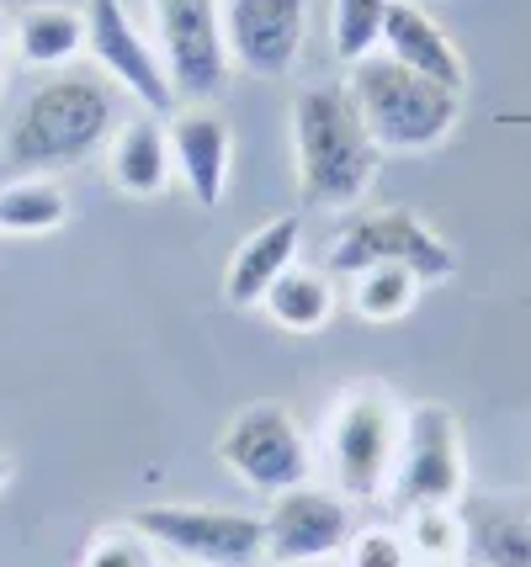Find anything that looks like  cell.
<instances>
[{"mask_svg": "<svg viewBox=\"0 0 531 567\" xmlns=\"http://www.w3.org/2000/svg\"><path fill=\"white\" fill-rule=\"evenodd\" d=\"M6 483H11V456L0 451V488H6Z\"/></svg>", "mask_w": 531, "mask_h": 567, "instance_id": "484cf974", "label": "cell"}, {"mask_svg": "<svg viewBox=\"0 0 531 567\" xmlns=\"http://www.w3.org/2000/svg\"><path fill=\"white\" fill-rule=\"evenodd\" d=\"M85 53H91L96 70H102L123 96L139 101L144 112L171 117L181 106L165 59H160V49L144 38V27L127 17L123 0H85Z\"/></svg>", "mask_w": 531, "mask_h": 567, "instance_id": "9c48e42d", "label": "cell"}, {"mask_svg": "<svg viewBox=\"0 0 531 567\" xmlns=\"http://www.w3.org/2000/svg\"><path fill=\"white\" fill-rule=\"evenodd\" d=\"M367 266H409L420 281H447L457 271L452 245L405 207H378L340 228L329 249V276H356Z\"/></svg>", "mask_w": 531, "mask_h": 567, "instance_id": "ba28073f", "label": "cell"}, {"mask_svg": "<svg viewBox=\"0 0 531 567\" xmlns=\"http://www.w3.org/2000/svg\"><path fill=\"white\" fill-rule=\"evenodd\" d=\"M394 0H335L329 6V49L340 64H361L382 49V22Z\"/></svg>", "mask_w": 531, "mask_h": 567, "instance_id": "603a6c76", "label": "cell"}, {"mask_svg": "<svg viewBox=\"0 0 531 567\" xmlns=\"http://www.w3.org/2000/svg\"><path fill=\"white\" fill-rule=\"evenodd\" d=\"M171 159H176V175L186 181V192L197 207H218L228 186V171H234V133L228 123L207 106V101H186L171 112Z\"/></svg>", "mask_w": 531, "mask_h": 567, "instance_id": "4fadbf2b", "label": "cell"}, {"mask_svg": "<svg viewBox=\"0 0 531 567\" xmlns=\"http://www.w3.org/2000/svg\"><path fill=\"white\" fill-rule=\"evenodd\" d=\"M399 441H405V403L394 398V388L351 382L329 409V488H340L351 504L382 498L399 462Z\"/></svg>", "mask_w": 531, "mask_h": 567, "instance_id": "277c9868", "label": "cell"}, {"mask_svg": "<svg viewBox=\"0 0 531 567\" xmlns=\"http://www.w3.org/2000/svg\"><path fill=\"white\" fill-rule=\"evenodd\" d=\"M102 154H106V181L133 202H154L171 181H176L171 133H165V117H154V112L123 117Z\"/></svg>", "mask_w": 531, "mask_h": 567, "instance_id": "2e32d148", "label": "cell"}, {"mask_svg": "<svg viewBox=\"0 0 531 567\" xmlns=\"http://www.w3.org/2000/svg\"><path fill=\"white\" fill-rule=\"evenodd\" d=\"M224 49L255 80H282L308 38V0H224Z\"/></svg>", "mask_w": 531, "mask_h": 567, "instance_id": "7c38bea8", "label": "cell"}, {"mask_svg": "<svg viewBox=\"0 0 531 567\" xmlns=\"http://www.w3.org/2000/svg\"><path fill=\"white\" fill-rule=\"evenodd\" d=\"M351 91L356 112H361V127L372 133V144L382 154H426V148H441L452 138L457 117H462V96L436 85L426 74L394 64L388 53H372L351 64Z\"/></svg>", "mask_w": 531, "mask_h": 567, "instance_id": "3957f363", "label": "cell"}, {"mask_svg": "<svg viewBox=\"0 0 531 567\" xmlns=\"http://www.w3.org/2000/svg\"><path fill=\"white\" fill-rule=\"evenodd\" d=\"M70 218V197L53 175H11L0 186V234L11 239H43Z\"/></svg>", "mask_w": 531, "mask_h": 567, "instance_id": "ffe728a7", "label": "cell"}, {"mask_svg": "<svg viewBox=\"0 0 531 567\" xmlns=\"http://www.w3.org/2000/svg\"><path fill=\"white\" fill-rule=\"evenodd\" d=\"M11 43L27 70H70L85 53V11L75 6H27L22 17L11 22Z\"/></svg>", "mask_w": 531, "mask_h": 567, "instance_id": "ac0fdd59", "label": "cell"}, {"mask_svg": "<svg viewBox=\"0 0 531 567\" xmlns=\"http://www.w3.org/2000/svg\"><path fill=\"white\" fill-rule=\"evenodd\" d=\"M127 525H139L165 557L186 567H261L266 563V519L224 504H144Z\"/></svg>", "mask_w": 531, "mask_h": 567, "instance_id": "5b68a950", "label": "cell"}, {"mask_svg": "<svg viewBox=\"0 0 531 567\" xmlns=\"http://www.w3.org/2000/svg\"><path fill=\"white\" fill-rule=\"evenodd\" d=\"M340 567H415V551L394 525H356V536L340 551Z\"/></svg>", "mask_w": 531, "mask_h": 567, "instance_id": "d4e9b609", "label": "cell"}, {"mask_svg": "<svg viewBox=\"0 0 531 567\" xmlns=\"http://www.w3.org/2000/svg\"><path fill=\"white\" fill-rule=\"evenodd\" d=\"M266 563H340L356 536V504L340 488L298 483L266 504Z\"/></svg>", "mask_w": 531, "mask_h": 567, "instance_id": "8fae6325", "label": "cell"}, {"mask_svg": "<svg viewBox=\"0 0 531 567\" xmlns=\"http://www.w3.org/2000/svg\"><path fill=\"white\" fill-rule=\"evenodd\" d=\"M351 281V308L356 319L367 323H399L420 302L426 281L409 271V266H367V271L346 276Z\"/></svg>", "mask_w": 531, "mask_h": 567, "instance_id": "44dd1931", "label": "cell"}, {"mask_svg": "<svg viewBox=\"0 0 531 567\" xmlns=\"http://www.w3.org/2000/svg\"><path fill=\"white\" fill-rule=\"evenodd\" d=\"M118 123H123L118 85L106 74L64 70L38 80L17 101L11 123L0 133V154L17 175H59L96 159L112 144Z\"/></svg>", "mask_w": 531, "mask_h": 567, "instance_id": "6da1fadb", "label": "cell"}, {"mask_svg": "<svg viewBox=\"0 0 531 567\" xmlns=\"http://www.w3.org/2000/svg\"><path fill=\"white\" fill-rule=\"evenodd\" d=\"M468 551L462 567H531V494L462 498Z\"/></svg>", "mask_w": 531, "mask_h": 567, "instance_id": "e0dca14e", "label": "cell"}, {"mask_svg": "<svg viewBox=\"0 0 531 567\" xmlns=\"http://www.w3.org/2000/svg\"><path fill=\"white\" fill-rule=\"evenodd\" d=\"M372 133L346 85H304L293 101V159H298V192L308 207L351 213L378 181Z\"/></svg>", "mask_w": 531, "mask_h": 567, "instance_id": "7a4b0ae2", "label": "cell"}, {"mask_svg": "<svg viewBox=\"0 0 531 567\" xmlns=\"http://www.w3.org/2000/svg\"><path fill=\"white\" fill-rule=\"evenodd\" d=\"M261 313L287 329V334H314L335 319V276L329 271H308V266H293L272 281V292L261 297Z\"/></svg>", "mask_w": 531, "mask_h": 567, "instance_id": "d6986e66", "label": "cell"}, {"mask_svg": "<svg viewBox=\"0 0 531 567\" xmlns=\"http://www.w3.org/2000/svg\"><path fill=\"white\" fill-rule=\"evenodd\" d=\"M394 64H405V70L426 74L436 85H447V91H468V64H462V53H457L452 32L430 17L420 0H394L388 6V22H382V49Z\"/></svg>", "mask_w": 531, "mask_h": 567, "instance_id": "5bb4252c", "label": "cell"}, {"mask_svg": "<svg viewBox=\"0 0 531 567\" xmlns=\"http://www.w3.org/2000/svg\"><path fill=\"white\" fill-rule=\"evenodd\" d=\"M415 567H462V563H415Z\"/></svg>", "mask_w": 531, "mask_h": 567, "instance_id": "83f0119b", "label": "cell"}, {"mask_svg": "<svg viewBox=\"0 0 531 567\" xmlns=\"http://www.w3.org/2000/svg\"><path fill=\"white\" fill-rule=\"evenodd\" d=\"M218 462L261 498L314 483V445H308L304 424L293 420V409H282V403L239 409L218 435Z\"/></svg>", "mask_w": 531, "mask_h": 567, "instance_id": "8992f818", "label": "cell"}, {"mask_svg": "<svg viewBox=\"0 0 531 567\" xmlns=\"http://www.w3.org/2000/svg\"><path fill=\"white\" fill-rule=\"evenodd\" d=\"M277 567H340V563H277Z\"/></svg>", "mask_w": 531, "mask_h": 567, "instance_id": "4316f807", "label": "cell"}, {"mask_svg": "<svg viewBox=\"0 0 531 567\" xmlns=\"http://www.w3.org/2000/svg\"><path fill=\"white\" fill-rule=\"evenodd\" d=\"M224 0H154V32L160 59L171 70L176 101H213L228 85V49H224Z\"/></svg>", "mask_w": 531, "mask_h": 567, "instance_id": "30bf717a", "label": "cell"}, {"mask_svg": "<svg viewBox=\"0 0 531 567\" xmlns=\"http://www.w3.org/2000/svg\"><path fill=\"white\" fill-rule=\"evenodd\" d=\"M399 509H426V504H462L468 498V451H462V424L441 403H415L405 409V441L399 462L388 477V494Z\"/></svg>", "mask_w": 531, "mask_h": 567, "instance_id": "52a82bcc", "label": "cell"}, {"mask_svg": "<svg viewBox=\"0 0 531 567\" xmlns=\"http://www.w3.org/2000/svg\"><path fill=\"white\" fill-rule=\"evenodd\" d=\"M405 542L415 563H462L468 551V519L462 504H426L405 515Z\"/></svg>", "mask_w": 531, "mask_h": 567, "instance_id": "7402d4cb", "label": "cell"}, {"mask_svg": "<svg viewBox=\"0 0 531 567\" xmlns=\"http://www.w3.org/2000/svg\"><path fill=\"white\" fill-rule=\"evenodd\" d=\"M298 249H304V218L298 213H282V218L261 223L255 234H245L224 266V297L234 308H261V297L272 292V281L282 271L298 266Z\"/></svg>", "mask_w": 531, "mask_h": 567, "instance_id": "9a60e30c", "label": "cell"}, {"mask_svg": "<svg viewBox=\"0 0 531 567\" xmlns=\"http://www.w3.org/2000/svg\"><path fill=\"white\" fill-rule=\"evenodd\" d=\"M80 567H165V551L139 530V525H102L91 542H85V557Z\"/></svg>", "mask_w": 531, "mask_h": 567, "instance_id": "cb8c5ba5", "label": "cell"}]
</instances>
